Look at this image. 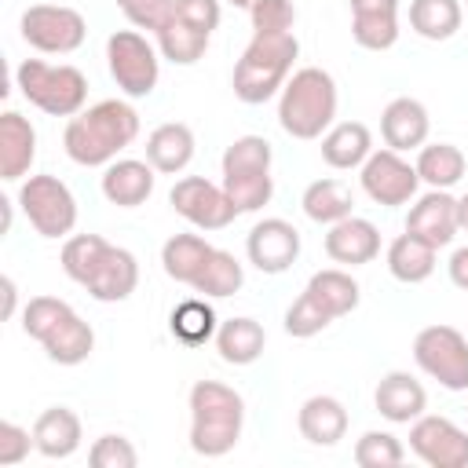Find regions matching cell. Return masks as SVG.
<instances>
[{"label":"cell","mask_w":468,"mask_h":468,"mask_svg":"<svg viewBox=\"0 0 468 468\" xmlns=\"http://www.w3.org/2000/svg\"><path fill=\"white\" fill-rule=\"evenodd\" d=\"M22 329L58 366H80L95 347L91 325L58 296H33L22 311Z\"/></svg>","instance_id":"obj_5"},{"label":"cell","mask_w":468,"mask_h":468,"mask_svg":"<svg viewBox=\"0 0 468 468\" xmlns=\"http://www.w3.org/2000/svg\"><path fill=\"white\" fill-rule=\"evenodd\" d=\"M296 55H300L296 33H252L249 48L234 66V95L249 106L274 99L285 88Z\"/></svg>","instance_id":"obj_4"},{"label":"cell","mask_w":468,"mask_h":468,"mask_svg":"<svg viewBox=\"0 0 468 468\" xmlns=\"http://www.w3.org/2000/svg\"><path fill=\"white\" fill-rule=\"evenodd\" d=\"M18 205L40 238H66L77 227V197L58 176H29L18 186Z\"/></svg>","instance_id":"obj_9"},{"label":"cell","mask_w":468,"mask_h":468,"mask_svg":"<svg viewBox=\"0 0 468 468\" xmlns=\"http://www.w3.org/2000/svg\"><path fill=\"white\" fill-rule=\"evenodd\" d=\"M121 11H124V18L135 26V29H161L168 18H172V11H176V0H113Z\"/></svg>","instance_id":"obj_43"},{"label":"cell","mask_w":468,"mask_h":468,"mask_svg":"<svg viewBox=\"0 0 468 468\" xmlns=\"http://www.w3.org/2000/svg\"><path fill=\"white\" fill-rule=\"evenodd\" d=\"M135 285H139V260L128 249L106 241L99 260H95V267L84 278L88 296L99 300V303H121V300H128L135 292Z\"/></svg>","instance_id":"obj_16"},{"label":"cell","mask_w":468,"mask_h":468,"mask_svg":"<svg viewBox=\"0 0 468 468\" xmlns=\"http://www.w3.org/2000/svg\"><path fill=\"white\" fill-rule=\"evenodd\" d=\"M80 417L69 410V406H51L44 410L37 420H33V446L40 457L48 461H62V457H73L80 450Z\"/></svg>","instance_id":"obj_23"},{"label":"cell","mask_w":468,"mask_h":468,"mask_svg":"<svg viewBox=\"0 0 468 468\" xmlns=\"http://www.w3.org/2000/svg\"><path fill=\"white\" fill-rule=\"evenodd\" d=\"M325 256L344 267H362L380 256V230L362 216H347L325 230Z\"/></svg>","instance_id":"obj_18"},{"label":"cell","mask_w":468,"mask_h":468,"mask_svg":"<svg viewBox=\"0 0 468 468\" xmlns=\"http://www.w3.org/2000/svg\"><path fill=\"white\" fill-rule=\"evenodd\" d=\"M358 183H362V190H366L369 201H377L384 208H395V205H406L417 194L420 176H417V165H410L399 150L384 146V150H373L362 161Z\"/></svg>","instance_id":"obj_13"},{"label":"cell","mask_w":468,"mask_h":468,"mask_svg":"<svg viewBox=\"0 0 468 468\" xmlns=\"http://www.w3.org/2000/svg\"><path fill=\"white\" fill-rule=\"evenodd\" d=\"M296 428L314 446H336L347 435V410L333 395H311L296 413Z\"/></svg>","instance_id":"obj_25"},{"label":"cell","mask_w":468,"mask_h":468,"mask_svg":"<svg viewBox=\"0 0 468 468\" xmlns=\"http://www.w3.org/2000/svg\"><path fill=\"white\" fill-rule=\"evenodd\" d=\"M106 62H110V77L117 80V88L128 99H146L157 88L161 77V58L157 48L135 33V29H117L106 40Z\"/></svg>","instance_id":"obj_8"},{"label":"cell","mask_w":468,"mask_h":468,"mask_svg":"<svg viewBox=\"0 0 468 468\" xmlns=\"http://www.w3.org/2000/svg\"><path fill=\"white\" fill-rule=\"evenodd\" d=\"M300 205H303L307 219L333 227V223H340V219L351 216V205H355V201H351V190H347L340 179H314V183L303 190Z\"/></svg>","instance_id":"obj_34"},{"label":"cell","mask_w":468,"mask_h":468,"mask_svg":"<svg viewBox=\"0 0 468 468\" xmlns=\"http://www.w3.org/2000/svg\"><path fill=\"white\" fill-rule=\"evenodd\" d=\"M241 285H245V267L234 260V252L216 249V252H212V260H208V267H205V274L197 278L194 292L223 300V296H234Z\"/></svg>","instance_id":"obj_37"},{"label":"cell","mask_w":468,"mask_h":468,"mask_svg":"<svg viewBox=\"0 0 468 468\" xmlns=\"http://www.w3.org/2000/svg\"><path fill=\"white\" fill-rule=\"evenodd\" d=\"M406 230L417 234L420 241L442 249L453 241V234L461 230L457 227V197L446 194V190H428L424 197H417L406 212Z\"/></svg>","instance_id":"obj_17"},{"label":"cell","mask_w":468,"mask_h":468,"mask_svg":"<svg viewBox=\"0 0 468 468\" xmlns=\"http://www.w3.org/2000/svg\"><path fill=\"white\" fill-rule=\"evenodd\" d=\"M245 424V399L219 384L197 380L190 388V450L201 457H223L238 446Z\"/></svg>","instance_id":"obj_2"},{"label":"cell","mask_w":468,"mask_h":468,"mask_svg":"<svg viewBox=\"0 0 468 468\" xmlns=\"http://www.w3.org/2000/svg\"><path fill=\"white\" fill-rule=\"evenodd\" d=\"M18 91L51 117H77L88 102V77L77 66H51L44 58H26L15 69Z\"/></svg>","instance_id":"obj_6"},{"label":"cell","mask_w":468,"mask_h":468,"mask_svg":"<svg viewBox=\"0 0 468 468\" xmlns=\"http://www.w3.org/2000/svg\"><path fill=\"white\" fill-rule=\"evenodd\" d=\"M33 446V431L18 428L15 420H0V464H18L29 457Z\"/></svg>","instance_id":"obj_44"},{"label":"cell","mask_w":468,"mask_h":468,"mask_svg":"<svg viewBox=\"0 0 468 468\" xmlns=\"http://www.w3.org/2000/svg\"><path fill=\"white\" fill-rule=\"evenodd\" d=\"M464 4H468V0H464Z\"/></svg>","instance_id":"obj_50"},{"label":"cell","mask_w":468,"mask_h":468,"mask_svg":"<svg viewBox=\"0 0 468 468\" xmlns=\"http://www.w3.org/2000/svg\"><path fill=\"white\" fill-rule=\"evenodd\" d=\"M435 245H428V241H420L417 234H399L391 245H388V271H391V278H399V282H406V285H417V282H424V278H431V271H435Z\"/></svg>","instance_id":"obj_30"},{"label":"cell","mask_w":468,"mask_h":468,"mask_svg":"<svg viewBox=\"0 0 468 468\" xmlns=\"http://www.w3.org/2000/svg\"><path fill=\"white\" fill-rule=\"evenodd\" d=\"M88 461L95 468H135L139 453L124 435H99L91 442V450H88Z\"/></svg>","instance_id":"obj_42"},{"label":"cell","mask_w":468,"mask_h":468,"mask_svg":"<svg viewBox=\"0 0 468 468\" xmlns=\"http://www.w3.org/2000/svg\"><path fill=\"white\" fill-rule=\"evenodd\" d=\"M249 18H252V33H292L296 7L292 0H252Z\"/></svg>","instance_id":"obj_41"},{"label":"cell","mask_w":468,"mask_h":468,"mask_svg":"<svg viewBox=\"0 0 468 468\" xmlns=\"http://www.w3.org/2000/svg\"><path fill=\"white\" fill-rule=\"evenodd\" d=\"M464 168H468V161H464L461 146H453V143H428L417 154V176L431 190H450L453 183H461Z\"/></svg>","instance_id":"obj_32"},{"label":"cell","mask_w":468,"mask_h":468,"mask_svg":"<svg viewBox=\"0 0 468 468\" xmlns=\"http://www.w3.org/2000/svg\"><path fill=\"white\" fill-rule=\"evenodd\" d=\"M135 135H139V113L124 99H102L80 110L77 117H69L62 132V146L73 165L95 168L117 161V154L132 146Z\"/></svg>","instance_id":"obj_1"},{"label":"cell","mask_w":468,"mask_h":468,"mask_svg":"<svg viewBox=\"0 0 468 468\" xmlns=\"http://www.w3.org/2000/svg\"><path fill=\"white\" fill-rule=\"evenodd\" d=\"M102 245H106V238H99V234H73V238H66V245H62V271H66V278L84 285V278L95 267Z\"/></svg>","instance_id":"obj_40"},{"label":"cell","mask_w":468,"mask_h":468,"mask_svg":"<svg viewBox=\"0 0 468 468\" xmlns=\"http://www.w3.org/2000/svg\"><path fill=\"white\" fill-rule=\"evenodd\" d=\"M0 289H4V318H11V314H15V300H18L15 278H11V274H4V278H0Z\"/></svg>","instance_id":"obj_47"},{"label":"cell","mask_w":468,"mask_h":468,"mask_svg":"<svg viewBox=\"0 0 468 468\" xmlns=\"http://www.w3.org/2000/svg\"><path fill=\"white\" fill-rule=\"evenodd\" d=\"M157 51H161L168 62H176V66H194V62L208 51V33L186 26V22L172 11V18L157 29Z\"/></svg>","instance_id":"obj_35"},{"label":"cell","mask_w":468,"mask_h":468,"mask_svg":"<svg viewBox=\"0 0 468 468\" xmlns=\"http://www.w3.org/2000/svg\"><path fill=\"white\" fill-rule=\"evenodd\" d=\"M413 362L446 391H468V336L453 325H428L413 340Z\"/></svg>","instance_id":"obj_10"},{"label":"cell","mask_w":468,"mask_h":468,"mask_svg":"<svg viewBox=\"0 0 468 468\" xmlns=\"http://www.w3.org/2000/svg\"><path fill=\"white\" fill-rule=\"evenodd\" d=\"M307 292L333 314V318H344V314H351L355 307H358V300H362V289H358V282L347 274V271H340V267H325V271H314L311 274V282H307Z\"/></svg>","instance_id":"obj_31"},{"label":"cell","mask_w":468,"mask_h":468,"mask_svg":"<svg viewBox=\"0 0 468 468\" xmlns=\"http://www.w3.org/2000/svg\"><path fill=\"white\" fill-rule=\"evenodd\" d=\"M216 245H208L201 234H172L165 245H161V267L172 282L179 285H197V278L205 274L208 260H212Z\"/></svg>","instance_id":"obj_26"},{"label":"cell","mask_w":468,"mask_h":468,"mask_svg":"<svg viewBox=\"0 0 468 468\" xmlns=\"http://www.w3.org/2000/svg\"><path fill=\"white\" fill-rule=\"evenodd\" d=\"M461 0H413L410 4V29L424 40H450L461 29Z\"/></svg>","instance_id":"obj_33"},{"label":"cell","mask_w":468,"mask_h":468,"mask_svg":"<svg viewBox=\"0 0 468 468\" xmlns=\"http://www.w3.org/2000/svg\"><path fill=\"white\" fill-rule=\"evenodd\" d=\"M146 161L154 172L176 176L194 161V132L183 121H165L146 135Z\"/></svg>","instance_id":"obj_27"},{"label":"cell","mask_w":468,"mask_h":468,"mask_svg":"<svg viewBox=\"0 0 468 468\" xmlns=\"http://www.w3.org/2000/svg\"><path fill=\"white\" fill-rule=\"evenodd\" d=\"M176 15L186 22V26H194V29H201V33H208L212 37V29L219 26V0H176Z\"/></svg>","instance_id":"obj_45"},{"label":"cell","mask_w":468,"mask_h":468,"mask_svg":"<svg viewBox=\"0 0 468 468\" xmlns=\"http://www.w3.org/2000/svg\"><path fill=\"white\" fill-rule=\"evenodd\" d=\"M33 157H37L33 124L22 113L7 110L0 117V179H7V183L22 179L29 172V165H33Z\"/></svg>","instance_id":"obj_24"},{"label":"cell","mask_w":468,"mask_h":468,"mask_svg":"<svg viewBox=\"0 0 468 468\" xmlns=\"http://www.w3.org/2000/svg\"><path fill=\"white\" fill-rule=\"evenodd\" d=\"M428 128H431V121H428L424 102H417V99H410V95L391 99V102L384 106V113H380V135H384V143H388L391 150H399V154L424 146Z\"/></svg>","instance_id":"obj_21"},{"label":"cell","mask_w":468,"mask_h":468,"mask_svg":"<svg viewBox=\"0 0 468 468\" xmlns=\"http://www.w3.org/2000/svg\"><path fill=\"white\" fill-rule=\"evenodd\" d=\"M267 347V333L256 318H227L216 329V351L230 366H252Z\"/></svg>","instance_id":"obj_29"},{"label":"cell","mask_w":468,"mask_h":468,"mask_svg":"<svg viewBox=\"0 0 468 468\" xmlns=\"http://www.w3.org/2000/svg\"><path fill=\"white\" fill-rule=\"evenodd\" d=\"M22 40L44 55H69L84 44L88 26L84 15L66 7V4H33L22 11Z\"/></svg>","instance_id":"obj_11"},{"label":"cell","mask_w":468,"mask_h":468,"mask_svg":"<svg viewBox=\"0 0 468 468\" xmlns=\"http://www.w3.org/2000/svg\"><path fill=\"white\" fill-rule=\"evenodd\" d=\"M450 282L457 285V289H464L468 292V245H461V249H453V256H450Z\"/></svg>","instance_id":"obj_46"},{"label":"cell","mask_w":468,"mask_h":468,"mask_svg":"<svg viewBox=\"0 0 468 468\" xmlns=\"http://www.w3.org/2000/svg\"><path fill=\"white\" fill-rule=\"evenodd\" d=\"M457 227H461V230H468V194H461V197H457Z\"/></svg>","instance_id":"obj_48"},{"label":"cell","mask_w":468,"mask_h":468,"mask_svg":"<svg viewBox=\"0 0 468 468\" xmlns=\"http://www.w3.org/2000/svg\"><path fill=\"white\" fill-rule=\"evenodd\" d=\"M168 329L176 340L197 347L205 340H216V329H219V318L216 311L205 303V296H190L183 303H176V311L168 314Z\"/></svg>","instance_id":"obj_36"},{"label":"cell","mask_w":468,"mask_h":468,"mask_svg":"<svg viewBox=\"0 0 468 468\" xmlns=\"http://www.w3.org/2000/svg\"><path fill=\"white\" fill-rule=\"evenodd\" d=\"M245 252H249V263L263 274H282L296 263L300 256V230L282 219V216H267L260 219L249 238H245Z\"/></svg>","instance_id":"obj_15"},{"label":"cell","mask_w":468,"mask_h":468,"mask_svg":"<svg viewBox=\"0 0 468 468\" xmlns=\"http://www.w3.org/2000/svg\"><path fill=\"white\" fill-rule=\"evenodd\" d=\"M406 450L391 431H366L355 442V464L358 468H395L402 464Z\"/></svg>","instance_id":"obj_38"},{"label":"cell","mask_w":468,"mask_h":468,"mask_svg":"<svg viewBox=\"0 0 468 468\" xmlns=\"http://www.w3.org/2000/svg\"><path fill=\"white\" fill-rule=\"evenodd\" d=\"M351 37L366 51H388L399 40V0H351Z\"/></svg>","instance_id":"obj_20"},{"label":"cell","mask_w":468,"mask_h":468,"mask_svg":"<svg viewBox=\"0 0 468 468\" xmlns=\"http://www.w3.org/2000/svg\"><path fill=\"white\" fill-rule=\"evenodd\" d=\"M336 80L322 66L296 69L278 99V124L292 139H322L336 117Z\"/></svg>","instance_id":"obj_3"},{"label":"cell","mask_w":468,"mask_h":468,"mask_svg":"<svg viewBox=\"0 0 468 468\" xmlns=\"http://www.w3.org/2000/svg\"><path fill=\"white\" fill-rule=\"evenodd\" d=\"M227 4H234V7H245V11L252 7V0H227Z\"/></svg>","instance_id":"obj_49"},{"label":"cell","mask_w":468,"mask_h":468,"mask_svg":"<svg viewBox=\"0 0 468 468\" xmlns=\"http://www.w3.org/2000/svg\"><path fill=\"white\" fill-rule=\"evenodd\" d=\"M271 143L263 135H241L223 150V190L238 205V212H256L271 201Z\"/></svg>","instance_id":"obj_7"},{"label":"cell","mask_w":468,"mask_h":468,"mask_svg":"<svg viewBox=\"0 0 468 468\" xmlns=\"http://www.w3.org/2000/svg\"><path fill=\"white\" fill-rule=\"evenodd\" d=\"M373 402L380 410L384 420L391 424H413L424 410H428V391L417 377L402 373V369H391L380 377L377 391H373Z\"/></svg>","instance_id":"obj_19"},{"label":"cell","mask_w":468,"mask_h":468,"mask_svg":"<svg viewBox=\"0 0 468 468\" xmlns=\"http://www.w3.org/2000/svg\"><path fill=\"white\" fill-rule=\"evenodd\" d=\"M168 201L197 230H223V227H230L241 216L238 205L230 201V194L223 190V183H212L205 176H183L172 186Z\"/></svg>","instance_id":"obj_12"},{"label":"cell","mask_w":468,"mask_h":468,"mask_svg":"<svg viewBox=\"0 0 468 468\" xmlns=\"http://www.w3.org/2000/svg\"><path fill=\"white\" fill-rule=\"evenodd\" d=\"M410 450L431 468H468V431L450 417L420 413L410 428Z\"/></svg>","instance_id":"obj_14"},{"label":"cell","mask_w":468,"mask_h":468,"mask_svg":"<svg viewBox=\"0 0 468 468\" xmlns=\"http://www.w3.org/2000/svg\"><path fill=\"white\" fill-rule=\"evenodd\" d=\"M154 194V165L150 161H135V157H121L110 161L102 172V197L117 208H139L146 197Z\"/></svg>","instance_id":"obj_22"},{"label":"cell","mask_w":468,"mask_h":468,"mask_svg":"<svg viewBox=\"0 0 468 468\" xmlns=\"http://www.w3.org/2000/svg\"><path fill=\"white\" fill-rule=\"evenodd\" d=\"M373 154V135L362 121H340L322 135V161L329 168H362V161Z\"/></svg>","instance_id":"obj_28"},{"label":"cell","mask_w":468,"mask_h":468,"mask_svg":"<svg viewBox=\"0 0 468 468\" xmlns=\"http://www.w3.org/2000/svg\"><path fill=\"white\" fill-rule=\"evenodd\" d=\"M329 322H336L307 289L292 300V307L285 311V333L289 336H296V340H307V336H314V333H322Z\"/></svg>","instance_id":"obj_39"}]
</instances>
